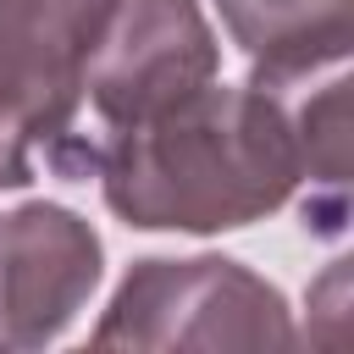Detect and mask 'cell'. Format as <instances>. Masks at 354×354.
Wrapping results in <instances>:
<instances>
[{
    "instance_id": "1",
    "label": "cell",
    "mask_w": 354,
    "mask_h": 354,
    "mask_svg": "<svg viewBox=\"0 0 354 354\" xmlns=\"http://www.w3.org/2000/svg\"><path fill=\"white\" fill-rule=\"evenodd\" d=\"M138 232H232L299 194V144L277 88L205 83L133 133L94 144L77 183Z\"/></svg>"
},
{
    "instance_id": "2",
    "label": "cell",
    "mask_w": 354,
    "mask_h": 354,
    "mask_svg": "<svg viewBox=\"0 0 354 354\" xmlns=\"http://www.w3.org/2000/svg\"><path fill=\"white\" fill-rule=\"evenodd\" d=\"M216 72H221V44L199 0H111L100 39L83 61L77 122L44 166L77 183V166L94 144L144 127L149 116L205 88Z\"/></svg>"
},
{
    "instance_id": "3",
    "label": "cell",
    "mask_w": 354,
    "mask_h": 354,
    "mask_svg": "<svg viewBox=\"0 0 354 354\" xmlns=\"http://www.w3.org/2000/svg\"><path fill=\"white\" fill-rule=\"evenodd\" d=\"M100 348H293L288 299L238 260H138L88 332Z\"/></svg>"
},
{
    "instance_id": "4",
    "label": "cell",
    "mask_w": 354,
    "mask_h": 354,
    "mask_svg": "<svg viewBox=\"0 0 354 354\" xmlns=\"http://www.w3.org/2000/svg\"><path fill=\"white\" fill-rule=\"evenodd\" d=\"M111 0H0V188H28L77 122Z\"/></svg>"
},
{
    "instance_id": "5",
    "label": "cell",
    "mask_w": 354,
    "mask_h": 354,
    "mask_svg": "<svg viewBox=\"0 0 354 354\" xmlns=\"http://www.w3.org/2000/svg\"><path fill=\"white\" fill-rule=\"evenodd\" d=\"M100 232L66 205H17L0 216V348L55 343L100 288Z\"/></svg>"
},
{
    "instance_id": "6",
    "label": "cell",
    "mask_w": 354,
    "mask_h": 354,
    "mask_svg": "<svg viewBox=\"0 0 354 354\" xmlns=\"http://www.w3.org/2000/svg\"><path fill=\"white\" fill-rule=\"evenodd\" d=\"M216 11L232 44L249 55V83L260 88H288L348 61L354 0H216Z\"/></svg>"
},
{
    "instance_id": "7",
    "label": "cell",
    "mask_w": 354,
    "mask_h": 354,
    "mask_svg": "<svg viewBox=\"0 0 354 354\" xmlns=\"http://www.w3.org/2000/svg\"><path fill=\"white\" fill-rule=\"evenodd\" d=\"M299 144V188H304V227L343 232L348 221V77L321 72L277 88Z\"/></svg>"
}]
</instances>
